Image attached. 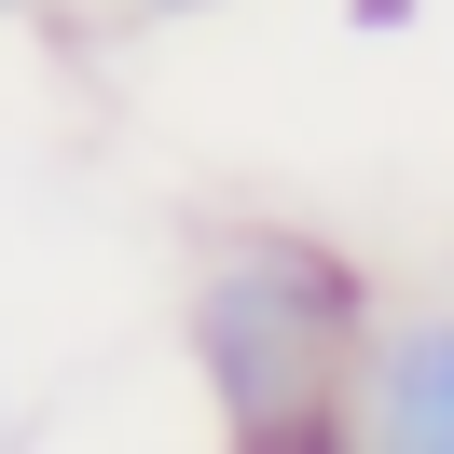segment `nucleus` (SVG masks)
Here are the masks:
<instances>
[{"label":"nucleus","mask_w":454,"mask_h":454,"mask_svg":"<svg viewBox=\"0 0 454 454\" xmlns=\"http://www.w3.org/2000/svg\"><path fill=\"white\" fill-rule=\"evenodd\" d=\"M358 441H386V454H454V303L372 331V358H358Z\"/></svg>","instance_id":"nucleus-2"},{"label":"nucleus","mask_w":454,"mask_h":454,"mask_svg":"<svg viewBox=\"0 0 454 454\" xmlns=\"http://www.w3.org/2000/svg\"><path fill=\"white\" fill-rule=\"evenodd\" d=\"M358 358H372V276L303 221H248L193 262V372L221 441L248 454H331L358 441Z\"/></svg>","instance_id":"nucleus-1"}]
</instances>
